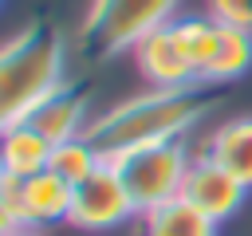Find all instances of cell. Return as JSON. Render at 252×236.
<instances>
[{
    "instance_id": "6",
    "label": "cell",
    "mask_w": 252,
    "mask_h": 236,
    "mask_svg": "<svg viewBox=\"0 0 252 236\" xmlns=\"http://www.w3.org/2000/svg\"><path fill=\"white\" fill-rule=\"evenodd\" d=\"M134 201L118 177V169L110 161H102L87 181L71 185V212L67 220L83 232H106L114 224H122L126 216H134Z\"/></svg>"
},
{
    "instance_id": "7",
    "label": "cell",
    "mask_w": 252,
    "mask_h": 236,
    "mask_svg": "<svg viewBox=\"0 0 252 236\" xmlns=\"http://www.w3.org/2000/svg\"><path fill=\"white\" fill-rule=\"evenodd\" d=\"M24 126H32L39 138H47L51 146H59V142H67V138H79V134H87V126H91V87L83 83V79H63L51 94H43L24 118H20Z\"/></svg>"
},
{
    "instance_id": "15",
    "label": "cell",
    "mask_w": 252,
    "mask_h": 236,
    "mask_svg": "<svg viewBox=\"0 0 252 236\" xmlns=\"http://www.w3.org/2000/svg\"><path fill=\"white\" fill-rule=\"evenodd\" d=\"M173 31H177V43L189 55L197 79H205V63H209V51H213V39H217V20L213 16H177Z\"/></svg>"
},
{
    "instance_id": "13",
    "label": "cell",
    "mask_w": 252,
    "mask_h": 236,
    "mask_svg": "<svg viewBox=\"0 0 252 236\" xmlns=\"http://www.w3.org/2000/svg\"><path fill=\"white\" fill-rule=\"evenodd\" d=\"M142 236H217V220L205 216L185 197H173V201H165V205L146 212Z\"/></svg>"
},
{
    "instance_id": "17",
    "label": "cell",
    "mask_w": 252,
    "mask_h": 236,
    "mask_svg": "<svg viewBox=\"0 0 252 236\" xmlns=\"http://www.w3.org/2000/svg\"><path fill=\"white\" fill-rule=\"evenodd\" d=\"M4 236H39V228H16V232H4Z\"/></svg>"
},
{
    "instance_id": "1",
    "label": "cell",
    "mask_w": 252,
    "mask_h": 236,
    "mask_svg": "<svg viewBox=\"0 0 252 236\" xmlns=\"http://www.w3.org/2000/svg\"><path fill=\"white\" fill-rule=\"evenodd\" d=\"M228 98V87L220 83H189V87H150L146 94H134L87 126V142L98 149V157L114 161L118 153L165 138H185L201 118L220 110Z\"/></svg>"
},
{
    "instance_id": "5",
    "label": "cell",
    "mask_w": 252,
    "mask_h": 236,
    "mask_svg": "<svg viewBox=\"0 0 252 236\" xmlns=\"http://www.w3.org/2000/svg\"><path fill=\"white\" fill-rule=\"evenodd\" d=\"M67 212H71V185L63 177H55L51 169H39L32 177L0 173V220H4V232L43 228V224L67 220Z\"/></svg>"
},
{
    "instance_id": "4",
    "label": "cell",
    "mask_w": 252,
    "mask_h": 236,
    "mask_svg": "<svg viewBox=\"0 0 252 236\" xmlns=\"http://www.w3.org/2000/svg\"><path fill=\"white\" fill-rule=\"evenodd\" d=\"M189 146L185 138H165V142H150V146H134L126 153H118L110 165L118 169L134 208L146 216L150 208L181 197V185H185V173H189Z\"/></svg>"
},
{
    "instance_id": "9",
    "label": "cell",
    "mask_w": 252,
    "mask_h": 236,
    "mask_svg": "<svg viewBox=\"0 0 252 236\" xmlns=\"http://www.w3.org/2000/svg\"><path fill=\"white\" fill-rule=\"evenodd\" d=\"M134 63H138V71H142V79L150 87H189V83H201L193 63H189V55L177 43L173 20L161 24L158 31H150L134 47Z\"/></svg>"
},
{
    "instance_id": "16",
    "label": "cell",
    "mask_w": 252,
    "mask_h": 236,
    "mask_svg": "<svg viewBox=\"0 0 252 236\" xmlns=\"http://www.w3.org/2000/svg\"><path fill=\"white\" fill-rule=\"evenodd\" d=\"M205 4H209V16L213 20L252 28V0H205Z\"/></svg>"
},
{
    "instance_id": "2",
    "label": "cell",
    "mask_w": 252,
    "mask_h": 236,
    "mask_svg": "<svg viewBox=\"0 0 252 236\" xmlns=\"http://www.w3.org/2000/svg\"><path fill=\"white\" fill-rule=\"evenodd\" d=\"M63 71L67 39L47 16H35L12 31L0 51V126L20 122L43 94L63 83Z\"/></svg>"
},
{
    "instance_id": "11",
    "label": "cell",
    "mask_w": 252,
    "mask_h": 236,
    "mask_svg": "<svg viewBox=\"0 0 252 236\" xmlns=\"http://www.w3.org/2000/svg\"><path fill=\"white\" fill-rule=\"evenodd\" d=\"M205 153L224 165L236 181H244L252 189V114H240V118H228L220 122L209 142H205Z\"/></svg>"
},
{
    "instance_id": "8",
    "label": "cell",
    "mask_w": 252,
    "mask_h": 236,
    "mask_svg": "<svg viewBox=\"0 0 252 236\" xmlns=\"http://www.w3.org/2000/svg\"><path fill=\"white\" fill-rule=\"evenodd\" d=\"M181 197L220 224V220H228V216L240 212V205H244V197H248V185L236 181L224 165H217V161L201 149V153H193V161H189Z\"/></svg>"
},
{
    "instance_id": "3",
    "label": "cell",
    "mask_w": 252,
    "mask_h": 236,
    "mask_svg": "<svg viewBox=\"0 0 252 236\" xmlns=\"http://www.w3.org/2000/svg\"><path fill=\"white\" fill-rule=\"evenodd\" d=\"M181 0H91L87 20L79 28V47L91 59H114L134 51L150 31L177 20Z\"/></svg>"
},
{
    "instance_id": "10",
    "label": "cell",
    "mask_w": 252,
    "mask_h": 236,
    "mask_svg": "<svg viewBox=\"0 0 252 236\" xmlns=\"http://www.w3.org/2000/svg\"><path fill=\"white\" fill-rule=\"evenodd\" d=\"M248 67H252V28L217 20V39H213V51H209V63H205V83L228 87Z\"/></svg>"
},
{
    "instance_id": "12",
    "label": "cell",
    "mask_w": 252,
    "mask_h": 236,
    "mask_svg": "<svg viewBox=\"0 0 252 236\" xmlns=\"http://www.w3.org/2000/svg\"><path fill=\"white\" fill-rule=\"evenodd\" d=\"M47 157H51V142L39 138L32 126H24V122L4 126L0 173H8V177H32V173L47 169Z\"/></svg>"
},
{
    "instance_id": "14",
    "label": "cell",
    "mask_w": 252,
    "mask_h": 236,
    "mask_svg": "<svg viewBox=\"0 0 252 236\" xmlns=\"http://www.w3.org/2000/svg\"><path fill=\"white\" fill-rule=\"evenodd\" d=\"M102 161H106V157H98V149L87 142V134H79V138H67V142H59V146H51L47 169H51L55 177H63L67 185H79V181H87Z\"/></svg>"
}]
</instances>
